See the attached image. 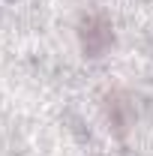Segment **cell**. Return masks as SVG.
<instances>
[{"label": "cell", "mask_w": 153, "mask_h": 156, "mask_svg": "<svg viewBox=\"0 0 153 156\" xmlns=\"http://www.w3.org/2000/svg\"><path fill=\"white\" fill-rule=\"evenodd\" d=\"M75 42H78V51L84 60H102L111 54L117 42V30H114V21L108 12L102 9H87L81 12L75 21Z\"/></svg>", "instance_id": "obj_1"}, {"label": "cell", "mask_w": 153, "mask_h": 156, "mask_svg": "<svg viewBox=\"0 0 153 156\" xmlns=\"http://www.w3.org/2000/svg\"><path fill=\"white\" fill-rule=\"evenodd\" d=\"M99 111L111 135L126 138L138 123V99L126 87H111L99 96Z\"/></svg>", "instance_id": "obj_2"}]
</instances>
